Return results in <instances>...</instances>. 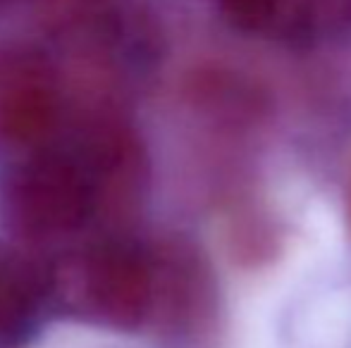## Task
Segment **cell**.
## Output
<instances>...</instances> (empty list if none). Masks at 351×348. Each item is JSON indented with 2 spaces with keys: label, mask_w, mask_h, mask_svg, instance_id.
<instances>
[{
  "label": "cell",
  "mask_w": 351,
  "mask_h": 348,
  "mask_svg": "<svg viewBox=\"0 0 351 348\" xmlns=\"http://www.w3.org/2000/svg\"><path fill=\"white\" fill-rule=\"evenodd\" d=\"M51 301L79 322L139 330L153 315V251L120 234L51 263Z\"/></svg>",
  "instance_id": "1"
},
{
  "label": "cell",
  "mask_w": 351,
  "mask_h": 348,
  "mask_svg": "<svg viewBox=\"0 0 351 348\" xmlns=\"http://www.w3.org/2000/svg\"><path fill=\"white\" fill-rule=\"evenodd\" d=\"M101 215V189L84 146H38L3 181V217L24 241L82 232Z\"/></svg>",
  "instance_id": "2"
},
{
  "label": "cell",
  "mask_w": 351,
  "mask_h": 348,
  "mask_svg": "<svg viewBox=\"0 0 351 348\" xmlns=\"http://www.w3.org/2000/svg\"><path fill=\"white\" fill-rule=\"evenodd\" d=\"M62 117V91L53 65L36 51H0V146L38 148Z\"/></svg>",
  "instance_id": "3"
},
{
  "label": "cell",
  "mask_w": 351,
  "mask_h": 348,
  "mask_svg": "<svg viewBox=\"0 0 351 348\" xmlns=\"http://www.w3.org/2000/svg\"><path fill=\"white\" fill-rule=\"evenodd\" d=\"M51 301V263L0 248V348L27 336L43 303Z\"/></svg>",
  "instance_id": "4"
},
{
  "label": "cell",
  "mask_w": 351,
  "mask_h": 348,
  "mask_svg": "<svg viewBox=\"0 0 351 348\" xmlns=\"http://www.w3.org/2000/svg\"><path fill=\"white\" fill-rule=\"evenodd\" d=\"M220 8L227 19L239 29L261 31L278 19L282 0H220Z\"/></svg>",
  "instance_id": "5"
},
{
  "label": "cell",
  "mask_w": 351,
  "mask_h": 348,
  "mask_svg": "<svg viewBox=\"0 0 351 348\" xmlns=\"http://www.w3.org/2000/svg\"><path fill=\"white\" fill-rule=\"evenodd\" d=\"M347 213H349V224H351V181H349V208H347Z\"/></svg>",
  "instance_id": "6"
}]
</instances>
